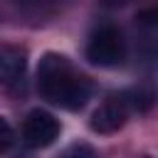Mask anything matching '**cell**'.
<instances>
[{"label": "cell", "instance_id": "6da1fadb", "mask_svg": "<svg viewBox=\"0 0 158 158\" xmlns=\"http://www.w3.org/2000/svg\"><path fill=\"white\" fill-rule=\"evenodd\" d=\"M37 86L40 94L69 111L81 109L91 96V81L74 72V67L67 62V57L47 52L40 59L37 67Z\"/></svg>", "mask_w": 158, "mask_h": 158}, {"label": "cell", "instance_id": "7a4b0ae2", "mask_svg": "<svg viewBox=\"0 0 158 158\" xmlns=\"http://www.w3.org/2000/svg\"><path fill=\"white\" fill-rule=\"evenodd\" d=\"M86 59L96 67H116L123 62V37L114 25H104L91 32L86 42Z\"/></svg>", "mask_w": 158, "mask_h": 158}, {"label": "cell", "instance_id": "3957f363", "mask_svg": "<svg viewBox=\"0 0 158 158\" xmlns=\"http://www.w3.org/2000/svg\"><path fill=\"white\" fill-rule=\"evenodd\" d=\"M22 138L32 148H47L59 138V121L42 109H35L22 121Z\"/></svg>", "mask_w": 158, "mask_h": 158}, {"label": "cell", "instance_id": "277c9868", "mask_svg": "<svg viewBox=\"0 0 158 158\" xmlns=\"http://www.w3.org/2000/svg\"><path fill=\"white\" fill-rule=\"evenodd\" d=\"M27 72V52L20 44H0V84L17 86Z\"/></svg>", "mask_w": 158, "mask_h": 158}, {"label": "cell", "instance_id": "5b68a950", "mask_svg": "<svg viewBox=\"0 0 158 158\" xmlns=\"http://www.w3.org/2000/svg\"><path fill=\"white\" fill-rule=\"evenodd\" d=\"M126 116H128V111H126V106L121 104V99H118V96H111V99H106V101L91 114L89 126H91L94 133H116V131L126 123Z\"/></svg>", "mask_w": 158, "mask_h": 158}, {"label": "cell", "instance_id": "8992f818", "mask_svg": "<svg viewBox=\"0 0 158 158\" xmlns=\"http://www.w3.org/2000/svg\"><path fill=\"white\" fill-rule=\"evenodd\" d=\"M118 99H121V104L126 106V111L128 114H146L151 106H153V94L148 91V89H126V91H121L118 94Z\"/></svg>", "mask_w": 158, "mask_h": 158}, {"label": "cell", "instance_id": "52a82bcc", "mask_svg": "<svg viewBox=\"0 0 158 158\" xmlns=\"http://www.w3.org/2000/svg\"><path fill=\"white\" fill-rule=\"evenodd\" d=\"M59 158H99V156H96V151H94L91 146H86V143H74V146H69Z\"/></svg>", "mask_w": 158, "mask_h": 158}, {"label": "cell", "instance_id": "ba28073f", "mask_svg": "<svg viewBox=\"0 0 158 158\" xmlns=\"http://www.w3.org/2000/svg\"><path fill=\"white\" fill-rule=\"evenodd\" d=\"M12 141H15V131H12V126L0 116V153H5V151L12 146Z\"/></svg>", "mask_w": 158, "mask_h": 158}, {"label": "cell", "instance_id": "9c48e42d", "mask_svg": "<svg viewBox=\"0 0 158 158\" xmlns=\"http://www.w3.org/2000/svg\"><path fill=\"white\" fill-rule=\"evenodd\" d=\"M106 7H123L126 2H131V0H101Z\"/></svg>", "mask_w": 158, "mask_h": 158}, {"label": "cell", "instance_id": "30bf717a", "mask_svg": "<svg viewBox=\"0 0 158 158\" xmlns=\"http://www.w3.org/2000/svg\"><path fill=\"white\" fill-rule=\"evenodd\" d=\"M15 2H22V5H27V2H35V0H15Z\"/></svg>", "mask_w": 158, "mask_h": 158}, {"label": "cell", "instance_id": "8fae6325", "mask_svg": "<svg viewBox=\"0 0 158 158\" xmlns=\"http://www.w3.org/2000/svg\"><path fill=\"white\" fill-rule=\"evenodd\" d=\"M143 158H146V156H143Z\"/></svg>", "mask_w": 158, "mask_h": 158}]
</instances>
